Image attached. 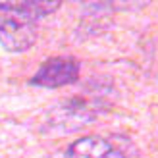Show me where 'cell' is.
Segmentation results:
<instances>
[{
  "label": "cell",
  "mask_w": 158,
  "mask_h": 158,
  "mask_svg": "<svg viewBox=\"0 0 158 158\" xmlns=\"http://www.w3.org/2000/svg\"><path fill=\"white\" fill-rule=\"evenodd\" d=\"M81 66L75 58H50L37 69V73L31 77V83L44 89H58V87L72 85L79 79Z\"/></svg>",
  "instance_id": "2"
},
{
  "label": "cell",
  "mask_w": 158,
  "mask_h": 158,
  "mask_svg": "<svg viewBox=\"0 0 158 158\" xmlns=\"http://www.w3.org/2000/svg\"><path fill=\"white\" fill-rule=\"evenodd\" d=\"M58 8L48 2H0V43L10 52H23L37 41V21Z\"/></svg>",
  "instance_id": "1"
},
{
  "label": "cell",
  "mask_w": 158,
  "mask_h": 158,
  "mask_svg": "<svg viewBox=\"0 0 158 158\" xmlns=\"http://www.w3.org/2000/svg\"><path fill=\"white\" fill-rule=\"evenodd\" d=\"M112 145L102 137H83L69 145L66 158H110Z\"/></svg>",
  "instance_id": "3"
}]
</instances>
